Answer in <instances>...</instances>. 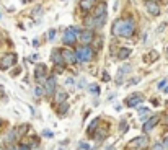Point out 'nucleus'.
<instances>
[{"mask_svg":"<svg viewBox=\"0 0 168 150\" xmlns=\"http://www.w3.org/2000/svg\"><path fill=\"white\" fill-rule=\"evenodd\" d=\"M75 54H77V60L78 62H90L91 59H93V56H95L93 49L88 48V46H80Z\"/></svg>","mask_w":168,"mask_h":150,"instance_id":"nucleus-1","label":"nucleus"},{"mask_svg":"<svg viewBox=\"0 0 168 150\" xmlns=\"http://www.w3.org/2000/svg\"><path fill=\"white\" fill-rule=\"evenodd\" d=\"M16 54L15 52H8L3 57H0V70H8L10 67H13L16 64Z\"/></svg>","mask_w":168,"mask_h":150,"instance_id":"nucleus-2","label":"nucleus"},{"mask_svg":"<svg viewBox=\"0 0 168 150\" xmlns=\"http://www.w3.org/2000/svg\"><path fill=\"white\" fill-rule=\"evenodd\" d=\"M149 145V137L147 135H141L132 139L129 144H127V148H134V150H144Z\"/></svg>","mask_w":168,"mask_h":150,"instance_id":"nucleus-3","label":"nucleus"},{"mask_svg":"<svg viewBox=\"0 0 168 150\" xmlns=\"http://www.w3.org/2000/svg\"><path fill=\"white\" fill-rule=\"evenodd\" d=\"M134 31H136V23H134V20H132V18L124 20L123 30H121V36H123V38H131L132 34H134Z\"/></svg>","mask_w":168,"mask_h":150,"instance_id":"nucleus-4","label":"nucleus"},{"mask_svg":"<svg viewBox=\"0 0 168 150\" xmlns=\"http://www.w3.org/2000/svg\"><path fill=\"white\" fill-rule=\"evenodd\" d=\"M77 30L75 28H67L65 33H64V36H62V41L65 46H72L75 44V41H77Z\"/></svg>","mask_w":168,"mask_h":150,"instance_id":"nucleus-5","label":"nucleus"},{"mask_svg":"<svg viewBox=\"0 0 168 150\" xmlns=\"http://www.w3.org/2000/svg\"><path fill=\"white\" fill-rule=\"evenodd\" d=\"M46 72H48V67H46L44 64H38L36 65V70H34V78H36L38 83L44 82L46 78Z\"/></svg>","mask_w":168,"mask_h":150,"instance_id":"nucleus-6","label":"nucleus"},{"mask_svg":"<svg viewBox=\"0 0 168 150\" xmlns=\"http://www.w3.org/2000/svg\"><path fill=\"white\" fill-rule=\"evenodd\" d=\"M145 8H147L149 13L153 15V16L160 15V7H158L157 2H153V0H145Z\"/></svg>","mask_w":168,"mask_h":150,"instance_id":"nucleus-7","label":"nucleus"},{"mask_svg":"<svg viewBox=\"0 0 168 150\" xmlns=\"http://www.w3.org/2000/svg\"><path fill=\"white\" fill-rule=\"evenodd\" d=\"M142 101H144V96L141 93H134V95H131L126 100V105L129 106V108H134V106H137L139 103H142Z\"/></svg>","mask_w":168,"mask_h":150,"instance_id":"nucleus-8","label":"nucleus"},{"mask_svg":"<svg viewBox=\"0 0 168 150\" xmlns=\"http://www.w3.org/2000/svg\"><path fill=\"white\" fill-rule=\"evenodd\" d=\"M158 121H160V116H157V114H155V116H152V118H149V119H147V123L144 124V127H142L144 132H150V131L155 127V126H157Z\"/></svg>","mask_w":168,"mask_h":150,"instance_id":"nucleus-9","label":"nucleus"},{"mask_svg":"<svg viewBox=\"0 0 168 150\" xmlns=\"http://www.w3.org/2000/svg\"><path fill=\"white\" fill-rule=\"evenodd\" d=\"M54 90H56V77H49L44 83V91L46 95H52Z\"/></svg>","mask_w":168,"mask_h":150,"instance_id":"nucleus-10","label":"nucleus"},{"mask_svg":"<svg viewBox=\"0 0 168 150\" xmlns=\"http://www.w3.org/2000/svg\"><path fill=\"white\" fill-rule=\"evenodd\" d=\"M62 51V57H64V60L69 62V64H75L77 62V54H74L72 51H69V49H61Z\"/></svg>","mask_w":168,"mask_h":150,"instance_id":"nucleus-11","label":"nucleus"},{"mask_svg":"<svg viewBox=\"0 0 168 150\" xmlns=\"http://www.w3.org/2000/svg\"><path fill=\"white\" fill-rule=\"evenodd\" d=\"M93 31L91 30H85V31H82L80 33V41H82L83 44H88V43H91L93 41Z\"/></svg>","mask_w":168,"mask_h":150,"instance_id":"nucleus-12","label":"nucleus"},{"mask_svg":"<svg viewBox=\"0 0 168 150\" xmlns=\"http://www.w3.org/2000/svg\"><path fill=\"white\" fill-rule=\"evenodd\" d=\"M67 93L65 91H62V90H59V91H56V95H54V103L56 105H61V103H65V100H67Z\"/></svg>","mask_w":168,"mask_h":150,"instance_id":"nucleus-13","label":"nucleus"},{"mask_svg":"<svg viewBox=\"0 0 168 150\" xmlns=\"http://www.w3.org/2000/svg\"><path fill=\"white\" fill-rule=\"evenodd\" d=\"M123 23H124V20H116V21L113 23V28H111L113 34H116V36H121V30H123Z\"/></svg>","mask_w":168,"mask_h":150,"instance_id":"nucleus-14","label":"nucleus"},{"mask_svg":"<svg viewBox=\"0 0 168 150\" xmlns=\"http://www.w3.org/2000/svg\"><path fill=\"white\" fill-rule=\"evenodd\" d=\"M51 57H52V62H54V64H62V60H64V57H62V51H61V49L52 51Z\"/></svg>","mask_w":168,"mask_h":150,"instance_id":"nucleus-15","label":"nucleus"},{"mask_svg":"<svg viewBox=\"0 0 168 150\" xmlns=\"http://www.w3.org/2000/svg\"><path fill=\"white\" fill-rule=\"evenodd\" d=\"M106 15V5L105 3H100L95 7V16L96 18H100V16H105Z\"/></svg>","mask_w":168,"mask_h":150,"instance_id":"nucleus-16","label":"nucleus"},{"mask_svg":"<svg viewBox=\"0 0 168 150\" xmlns=\"http://www.w3.org/2000/svg\"><path fill=\"white\" fill-rule=\"evenodd\" d=\"M131 52H132V51L129 48H121L119 52H118V57H119L121 60H124V59H127V57L131 56Z\"/></svg>","mask_w":168,"mask_h":150,"instance_id":"nucleus-17","label":"nucleus"},{"mask_svg":"<svg viewBox=\"0 0 168 150\" xmlns=\"http://www.w3.org/2000/svg\"><path fill=\"white\" fill-rule=\"evenodd\" d=\"M129 70H131V65H124L123 69H119V73H118V77H116V82H121V78L124 77L126 73H129Z\"/></svg>","mask_w":168,"mask_h":150,"instance_id":"nucleus-18","label":"nucleus"},{"mask_svg":"<svg viewBox=\"0 0 168 150\" xmlns=\"http://www.w3.org/2000/svg\"><path fill=\"white\" fill-rule=\"evenodd\" d=\"M28 131H30V124H21L20 127H16V134H18V137H23Z\"/></svg>","mask_w":168,"mask_h":150,"instance_id":"nucleus-19","label":"nucleus"},{"mask_svg":"<svg viewBox=\"0 0 168 150\" xmlns=\"http://www.w3.org/2000/svg\"><path fill=\"white\" fill-rule=\"evenodd\" d=\"M93 2H95V0H80V8H82L83 11L90 10L91 5H93Z\"/></svg>","mask_w":168,"mask_h":150,"instance_id":"nucleus-20","label":"nucleus"},{"mask_svg":"<svg viewBox=\"0 0 168 150\" xmlns=\"http://www.w3.org/2000/svg\"><path fill=\"white\" fill-rule=\"evenodd\" d=\"M147 59H149V62H155V60L158 59V52H157V51H150L149 56L145 57V60H147Z\"/></svg>","mask_w":168,"mask_h":150,"instance_id":"nucleus-21","label":"nucleus"},{"mask_svg":"<svg viewBox=\"0 0 168 150\" xmlns=\"http://www.w3.org/2000/svg\"><path fill=\"white\" fill-rule=\"evenodd\" d=\"M69 111V105L67 103H61V106H59V116H65Z\"/></svg>","mask_w":168,"mask_h":150,"instance_id":"nucleus-22","label":"nucleus"},{"mask_svg":"<svg viewBox=\"0 0 168 150\" xmlns=\"http://www.w3.org/2000/svg\"><path fill=\"white\" fill-rule=\"evenodd\" d=\"M98 123H100V119H95L93 123L90 124V127H88V131H86V132H88L90 135L93 134V131H96V129H98Z\"/></svg>","mask_w":168,"mask_h":150,"instance_id":"nucleus-23","label":"nucleus"},{"mask_svg":"<svg viewBox=\"0 0 168 150\" xmlns=\"http://www.w3.org/2000/svg\"><path fill=\"white\" fill-rule=\"evenodd\" d=\"M105 135H106V131L105 129H101V131H95V137L98 140H103L105 139Z\"/></svg>","mask_w":168,"mask_h":150,"instance_id":"nucleus-24","label":"nucleus"},{"mask_svg":"<svg viewBox=\"0 0 168 150\" xmlns=\"http://www.w3.org/2000/svg\"><path fill=\"white\" fill-rule=\"evenodd\" d=\"M34 96H36V98H41V96H43V86H41V85H36V86H34Z\"/></svg>","mask_w":168,"mask_h":150,"instance_id":"nucleus-25","label":"nucleus"},{"mask_svg":"<svg viewBox=\"0 0 168 150\" xmlns=\"http://www.w3.org/2000/svg\"><path fill=\"white\" fill-rule=\"evenodd\" d=\"M90 91H91V93H93V95H100V86H98V85H90Z\"/></svg>","mask_w":168,"mask_h":150,"instance_id":"nucleus-26","label":"nucleus"},{"mask_svg":"<svg viewBox=\"0 0 168 150\" xmlns=\"http://www.w3.org/2000/svg\"><path fill=\"white\" fill-rule=\"evenodd\" d=\"M152 150H165V145L163 144H155V145L152 147Z\"/></svg>","mask_w":168,"mask_h":150,"instance_id":"nucleus-27","label":"nucleus"},{"mask_svg":"<svg viewBox=\"0 0 168 150\" xmlns=\"http://www.w3.org/2000/svg\"><path fill=\"white\" fill-rule=\"evenodd\" d=\"M80 148H83V150H90V145L86 142H80V145H78Z\"/></svg>","mask_w":168,"mask_h":150,"instance_id":"nucleus-28","label":"nucleus"},{"mask_svg":"<svg viewBox=\"0 0 168 150\" xmlns=\"http://www.w3.org/2000/svg\"><path fill=\"white\" fill-rule=\"evenodd\" d=\"M31 147L28 145V144H20V147H18V150H30Z\"/></svg>","mask_w":168,"mask_h":150,"instance_id":"nucleus-29","label":"nucleus"},{"mask_svg":"<svg viewBox=\"0 0 168 150\" xmlns=\"http://www.w3.org/2000/svg\"><path fill=\"white\" fill-rule=\"evenodd\" d=\"M54 38H56V30H51L49 31V41H54Z\"/></svg>","mask_w":168,"mask_h":150,"instance_id":"nucleus-30","label":"nucleus"},{"mask_svg":"<svg viewBox=\"0 0 168 150\" xmlns=\"http://www.w3.org/2000/svg\"><path fill=\"white\" fill-rule=\"evenodd\" d=\"M62 70H64V67L61 64H57V67H54V72H57V73H62Z\"/></svg>","mask_w":168,"mask_h":150,"instance_id":"nucleus-31","label":"nucleus"},{"mask_svg":"<svg viewBox=\"0 0 168 150\" xmlns=\"http://www.w3.org/2000/svg\"><path fill=\"white\" fill-rule=\"evenodd\" d=\"M149 111V109L147 108H141V109H139V114H141V116L144 118V116H145V113Z\"/></svg>","mask_w":168,"mask_h":150,"instance_id":"nucleus-32","label":"nucleus"},{"mask_svg":"<svg viewBox=\"0 0 168 150\" xmlns=\"http://www.w3.org/2000/svg\"><path fill=\"white\" fill-rule=\"evenodd\" d=\"M41 13H43V8H36V10L33 11V16H38V15H41Z\"/></svg>","mask_w":168,"mask_h":150,"instance_id":"nucleus-33","label":"nucleus"},{"mask_svg":"<svg viewBox=\"0 0 168 150\" xmlns=\"http://www.w3.org/2000/svg\"><path fill=\"white\" fill-rule=\"evenodd\" d=\"M119 131H121V132H126V131H127V124L123 123V126H119Z\"/></svg>","mask_w":168,"mask_h":150,"instance_id":"nucleus-34","label":"nucleus"},{"mask_svg":"<svg viewBox=\"0 0 168 150\" xmlns=\"http://www.w3.org/2000/svg\"><path fill=\"white\" fill-rule=\"evenodd\" d=\"M165 85H166V80H162L157 86H158V90H160V88H165Z\"/></svg>","mask_w":168,"mask_h":150,"instance_id":"nucleus-35","label":"nucleus"},{"mask_svg":"<svg viewBox=\"0 0 168 150\" xmlns=\"http://www.w3.org/2000/svg\"><path fill=\"white\" fill-rule=\"evenodd\" d=\"M65 85H69V86H72V85H74V78H70V77H69V78L65 80Z\"/></svg>","mask_w":168,"mask_h":150,"instance_id":"nucleus-36","label":"nucleus"},{"mask_svg":"<svg viewBox=\"0 0 168 150\" xmlns=\"http://www.w3.org/2000/svg\"><path fill=\"white\" fill-rule=\"evenodd\" d=\"M43 134H44L46 137H52V132H51V131H43Z\"/></svg>","mask_w":168,"mask_h":150,"instance_id":"nucleus-37","label":"nucleus"},{"mask_svg":"<svg viewBox=\"0 0 168 150\" xmlns=\"http://www.w3.org/2000/svg\"><path fill=\"white\" fill-rule=\"evenodd\" d=\"M78 86H80V88H83V86H85V80H83V78L78 82Z\"/></svg>","mask_w":168,"mask_h":150,"instance_id":"nucleus-38","label":"nucleus"},{"mask_svg":"<svg viewBox=\"0 0 168 150\" xmlns=\"http://www.w3.org/2000/svg\"><path fill=\"white\" fill-rule=\"evenodd\" d=\"M163 145H165V148H168V137H165V142H163Z\"/></svg>","mask_w":168,"mask_h":150,"instance_id":"nucleus-39","label":"nucleus"},{"mask_svg":"<svg viewBox=\"0 0 168 150\" xmlns=\"http://www.w3.org/2000/svg\"><path fill=\"white\" fill-rule=\"evenodd\" d=\"M165 93H168V86H166V88H165Z\"/></svg>","mask_w":168,"mask_h":150,"instance_id":"nucleus-40","label":"nucleus"},{"mask_svg":"<svg viewBox=\"0 0 168 150\" xmlns=\"http://www.w3.org/2000/svg\"><path fill=\"white\" fill-rule=\"evenodd\" d=\"M2 124H3V123H2V119H0V127H2Z\"/></svg>","mask_w":168,"mask_h":150,"instance_id":"nucleus-41","label":"nucleus"},{"mask_svg":"<svg viewBox=\"0 0 168 150\" xmlns=\"http://www.w3.org/2000/svg\"><path fill=\"white\" fill-rule=\"evenodd\" d=\"M59 150H65V148H64V147H61V148H59Z\"/></svg>","mask_w":168,"mask_h":150,"instance_id":"nucleus-42","label":"nucleus"},{"mask_svg":"<svg viewBox=\"0 0 168 150\" xmlns=\"http://www.w3.org/2000/svg\"><path fill=\"white\" fill-rule=\"evenodd\" d=\"M166 57H168V48H166Z\"/></svg>","mask_w":168,"mask_h":150,"instance_id":"nucleus-43","label":"nucleus"},{"mask_svg":"<svg viewBox=\"0 0 168 150\" xmlns=\"http://www.w3.org/2000/svg\"><path fill=\"white\" fill-rule=\"evenodd\" d=\"M30 2H34V0H30Z\"/></svg>","mask_w":168,"mask_h":150,"instance_id":"nucleus-44","label":"nucleus"},{"mask_svg":"<svg viewBox=\"0 0 168 150\" xmlns=\"http://www.w3.org/2000/svg\"><path fill=\"white\" fill-rule=\"evenodd\" d=\"M109 150H114V148H109Z\"/></svg>","mask_w":168,"mask_h":150,"instance_id":"nucleus-45","label":"nucleus"}]
</instances>
